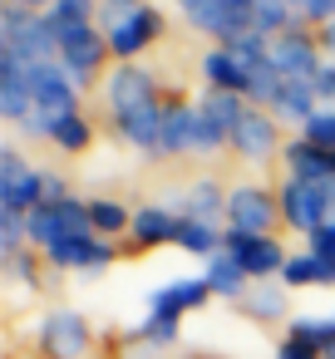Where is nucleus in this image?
<instances>
[{
    "instance_id": "30",
    "label": "nucleus",
    "mask_w": 335,
    "mask_h": 359,
    "mask_svg": "<svg viewBox=\"0 0 335 359\" xmlns=\"http://www.w3.org/2000/svg\"><path fill=\"white\" fill-rule=\"evenodd\" d=\"M89 217H94V231L99 236H114V231H129L133 226V212L119 207V202H109V197H94L89 202Z\"/></svg>"
},
{
    "instance_id": "9",
    "label": "nucleus",
    "mask_w": 335,
    "mask_h": 359,
    "mask_svg": "<svg viewBox=\"0 0 335 359\" xmlns=\"http://www.w3.org/2000/svg\"><path fill=\"white\" fill-rule=\"evenodd\" d=\"M276 202H281V222H286V226H296V231H306V236H315V231L325 226V192H320V182L286 177V182L276 187Z\"/></svg>"
},
{
    "instance_id": "21",
    "label": "nucleus",
    "mask_w": 335,
    "mask_h": 359,
    "mask_svg": "<svg viewBox=\"0 0 335 359\" xmlns=\"http://www.w3.org/2000/svg\"><path fill=\"white\" fill-rule=\"evenodd\" d=\"M266 114H271L276 123H301V128H306V123L320 114V99H315V89H310V84L286 79V84H281V94H276V104H271Z\"/></svg>"
},
{
    "instance_id": "13",
    "label": "nucleus",
    "mask_w": 335,
    "mask_h": 359,
    "mask_svg": "<svg viewBox=\"0 0 335 359\" xmlns=\"http://www.w3.org/2000/svg\"><path fill=\"white\" fill-rule=\"evenodd\" d=\"M163 114H168V104H163V99H153V104H138V109L119 114V118H114V128L124 133V143H129V148H143L148 158H163Z\"/></svg>"
},
{
    "instance_id": "36",
    "label": "nucleus",
    "mask_w": 335,
    "mask_h": 359,
    "mask_svg": "<svg viewBox=\"0 0 335 359\" xmlns=\"http://www.w3.org/2000/svg\"><path fill=\"white\" fill-rule=\"evenodd\" d=\"M138 339H148V344H173V339H178V320H158V315H148L143 330H138Z\"/></svg>"
},
{
    "instance_id": "37",
    "label": "nucleus",
    "mask_w": 335,
    "mask_h": 359,
    "mask_svg": "<svg viewBox=\"0 0 335 359\" xmlns=\"http://www.w3.org/2000/svg\"><path fill=\"white\" fill-rule=\"evenodd\" d=\"M320 349L310 344V339H301V334H286L281 339V349H276V359H315Z\"/></svg>"
},
{
    "instance_id": "4",
    "label": "nucleus",
    "mask_w": 335,
    "mask_h": 359,
    "mask_svg": "<svg viewBox=\"0 0 335 359\" xmlns=\"http://www.w3.org/2000/svg\"><path fill=\"white\" fill-rule=\"evenodd\" d=\"M30 94H35V114L55 128L60 118H74L79 114V84L70 79V69L60 60L50 65H30Z\"/></svg>"
},
{
    "instance_id": "10",
    "label": "nucleus",
    "mask_w": 335,
    "mask_h": 359,
    "mask_svg": "<svg viewBox=\"0 0 335 359\" xmlns=\"http://www.w3.org/2000/svg\"><path fill=\"white\" fill-rule=\"evenodd\" d=\"M222 251H232L251 280L281 276V271H286V261H291V256L281 251V241H276V236H247V231H232V226L222 231Z\"/></svg>"
},
{
    "instance_id": "22",
    "label": "nucleus",
    "mask_w": 335,
    "mask_h": 359,
    "mask_svg": "<svg viewBox=\"0 0 335 359\" xmlns=\"http://www.w3.org/2000/svg\"><path fill=\"white\" fill-rule=\"evenodd\" d=\"M192 133H197V104H168V114H163V158L192 153Z\"/></svg>"
},
{
    "instance_id": "11",
    "label": "nucleus",
    "mask_w": 335,
    "mask_h": 359,
    "mask_svg": "<svg viewBox=\"0 0 335 359\" xmlns=\"http://www.w3.org/2000/svg\"><path fill=\"white\" fill-rule=\"evenodd\" d=\"M104 35H109V55H119L124 65H133V60H138V55H143L158 35H163V15H158V11L148 6V0H143V6H138L129 20L109 25Z\"/></svg>"
},
{
    "instance_id": "3",
    "label": "nucleus",
    "mask_w": 335,
    "mask_h": 359,
    "mask_svg": "<svg viewBox=\"0 0 335 359\" xmlns=\"http://www.w3.org/2000/svg\"><path fill=\"white\" fill-rule=\"evenodd\" d=\"M55 40H60V65L70 69V79L79 89L94 84V74L104 69V55H109V35H99L94 20H84V25H55Z\"/></svg>"
},
{
    "instance_id": "25",
    "label": "nucleus",
    "mask_w": 335,
    "mask_h": 359,
    "mask_svg": "<svg viewBox=\"0 0 335 359\" xmlns=\"http://www.w3.org/2000/svg\"><path fill=\"white\" fill-rule=\"evenodd\" d=\"M173 241H178L183 251H192V256H217V251H222V226H212V222H202V217H178Z\"/></svg>"
},
{
    "instance_id": "45",
    "label": "nucleus",
    "mask_w": 335,
    "mask_h": 359,
    "mask_svg": "<svg viewBox=\"0 0 335 359\" xmlns=\"http://www.w3.org/2000/svg\"><path fill=\"white\" fill-rule=\"evenodd\" d=\"M325 359H335V320L325 325Z\"/></svg>"
},
{
    "instance_id": "33",
    "label": "nucleus",
    "mask_w": 335,
    "mask_h": 359,
    "mask_svg": "<svg viewBox=\"0 0 335 359\" xmlns=\"http://www.w3.org/2000/svg\"><path fill=\"white\" fill-rule=\"evenodd\" d=\"M301 138H306V143H315L320 153H330V158H335V109H320V114L301 128Z\"/></svg>"
},
{
    "instance_id": "27",
    "label": "nucleus",
    "mask_w": 335,
    "mask_h": 359,
    "mask_svg": "<svg viewBox=\"0 0 335 359\" xmlns=\"http://www.w3.org/2000/svg\"><path fill=\"white\" fill-rule=\"evenodd\" d=\"M281 280H286V285H335V261H325V256H315V251H301V256L286 261Z\"/></svg>"
},
{
    "instance_id": "24",
    "label": "nucleus",
    "mask_w": 335,
    "mask_h": 359,
    "mask_svg": "<svg viewBox=\"0 0 335 359\" xmlns=\"http://www.w3.org/2000/svg\"><path fill=\"white\" fill-rule=\"evenodd\" d=\"M173 231H178V212H168V207H138L133 226H129V236L138 246H163V241H173Z\"/></svg>"
},
{
    "instance_id": "41",
    "label": "nucleus",
    "mask_w": 335,
    "mask_h": 359,
    "mask_svg": "<svg viewBox=\"0 0 335 359\" xmlns=\"http://www.w3.org/2000/svg\"><path fill=\"white\" fill-rule=\"evenodd\" d=\"M310 241V251L315 256H325V261H335V226H320L315 236H306Z\"/></svg>"
},
{
    "instance_id": "40",
    "label": "nucleus",
    "mask_w": 335,
    "mask_h": 359,
    "mask_svg": "<svg viewBox=\"0 0 335 359\" xmlns=\"http://www.w3.org/2000/svg\"><path fill=\"white\" fill-rule=\"evenodd\" d=\"M310 89H315V99H320V104H335V69L325 65V69L310 79Z\"/></svg>"
},
{
    "instance_id": "2",
    "label": "nucleus",
    "mask_w": 335,
    "mask_h": 359,
    "mask_svg": "<svg viewBox=\"0 0 335 359\" xmlns=\"http://www.w3.org/2000/svg\"><path fill=\"white\" fill-rule=\"evenodd\" d=\"M25 226H30V241L45 246V251L55 241H70V236H99L94 217H89V202H79V197H70V202H40L25 217Z\"/></svg>"
},
{
    "instance_id": "19",
    "label": "nucleus",
    "mask_w": 335,
    "mask_h": 359,
    "mask_svg": "<svg viewBox=\"0 0 335 359\" xmlns=\"http://www.w3.org/2000/svg\"><path fill=\"white\" fill-rule=\"evenodd\" d=\"M50 266H84V271H99L114 261V246L109 236H70V241H55L50 251Z\"/></svg>"
},
{
    "instance_id": "20",
    "label": "nucleus",
    "mask_w": 335,
    "mask_h": 359,
    "mask_svg": "<svg viewBox=\"0 0 335 359\" xmlns=\"http://www.w3.org/2000/svg\"><path fill=\"white\" fill-rule=\"evenodd\" d=\"M247 99L242 94H227V89H207L202 94V104H197V114H202V123H212L227 143H232V133L242 128V118H247Z\"/></svg>"
},
{
    "instance_id": "44",
    "label": "nucleus",
    "mask_w": 335,
    "mask_h": 359,
    "mask_svg": "<svg viewBox=\"0 0 335 359\" xmlns=\"http://www.w3.org/2000/svg\"><path fill=\"white\" fill-rule=\"evenodd\" d=\"M15 6H25V11H40V15H45V11L55 6V0H15Z\"/></svg>"
},
{
    "instance_id": "1",
    "label": "nucleus",
    "mask_w": 335,
    "mask_h": 359,
    "mask_svg": "<svg viewBox=\"0 0 335 359\" xmlns=\"http://www.w3.org/2000/svg\"><path fill=\"white\" fill-rule=\"evenodd\" d=\"M6 55H20L25 65H50L60 60V40H55V25L50 15H35L25 6H6Z\"/></svg>"
},
{
    "instance_id": "16",
    "label": "nucleus",
    "mask_w": 335,
    "mask_h": 359,
    "mask_svg": "<svg viewBox=\"0 0 335 359\" xmlns=\"http://www.w3.org/2000/svg\"><path fill=\"white\" fill-rule=\"evenodd\" d=\"M212 295V285L202 280V276H188V280H168L163 290H153V300H148V315H158V320H178L183 310H197L202 300Z\"/></svg>"
},
{
    "instance_id": "29",
    "label": "nucleus",
    "mask_w": 335,
    "mask_h": 359,
    "mask_svg": "<svg viewBox=\"0 0 335 359\" xmlns=\"http://www.w3.org/2000/svg\"><path fill=\"white\" fill-rule=\"evenodd\" d=\"M291 25H301V20H296V11L286 6V0H251V30H256V35L276 40V35H286Z\"/></svg>"
},
{
    "instance_id": "32",
    "label": "nucleus",
    "mask_w": 335,
    "mask_h": 359,
    "mask_svg": "<svg viewBox=\"0 0 335 359\" xmlns=\"http://www.w3.org/2000/svg\"><path fill=\"white\" fill-rule=\"evenodd\" d=\"M242 305H247V315H256V320H276V315L286 310V295H281L276 285H251V290L242 295Z\"/></svg>"
},
{
    "instance_id": "15",
    "label": "nucleus",
    "mask_w": 335,
    "mask_h": 359,
    "mask_svg": "<svg viewBox=\"0 0 335 359\" xmlns=\"http://www.w3.org/2000/svg\"><path fill=\"white\" fill-rule=\"evenodd\" d=\"M232 148L247 158V163H266L281 143H276V118L266 114V109H247V118H242V128L232 133Z\"/></svg>"
},
{
    "instance_id": "26",
    "label": "nucleus",
    "mask_w": 335,
    "mask_h": 359,
    "mask_svg": "<svg viewBox=\"0 0 335 359\" xmlns=\"http://www.w3.org/2000/svg\"><path fill=\"white\" fill-rule=\"evenodd\" d=\"M207 285H212V295H247V271H242V261L232 256V251H217V256H207V276H202Z\"/></svg>"
},
{
    "instance_id": "7",
    "label": "nucleus",
    "mask_w": 335,
    "mask_h": 359,
    "mask_svg": "<svg viewBox=\"0 0 335 359\" xmlns=\"http://www.w3.org/2000/svg\"><path fill=\"white\" fill-rule=\"evenodd\" d=\"M281 217V202L266 192V187H232L227 192V226L232 231H247V236H271V222Z\"/></svg>"
},
{
    "instance_id": "31",
    "label": "nucleus",
    "mask_w": 335,
    "mask_h": 359,
    "mask_svg": "<svg viewBox=\"0 0 335 359\" xmlns=\"http://www.w3.org/2000/svg\"><path fill=\"white\" fill-rule=\"evenodd\" d=\"M89 138H94V128H89V118H84V114L60 118V123L50 128V143H60L65 153H84V148H89Z\"/></svg>"
},
{
    "instance_id": "39",
    "label": "nucleus",
    "mask_w": 335,
    "mask_h": 359,
    "mask_svg": "<svg viewBox=\"0 0 335 359\" xmlns=\"http://www.w3.org/2000/svg\"><path fill=\"white\" fill-rule=\"evenodd\" d=\"M6 271H11V280H25V285L35 280V261H30V256H20V251H15V256H6Z\"/></svg>"
},
{
    "instance_id": "18",
    "label": "nucleus",
    "mask_w": 335,
    "mask_h": 359,
    "mask_svg": "<svg viewBox=\"0 0 335 359\" xmlns=\"http://www.w3.org/2000/svg\"><path fill=\"white\" fill-rule=\"evenodd\" d=\"M281 158H286V177H301V182H330V177H335V158L320 153V148L306 143V138L281 143Z\"/></svg>"
},
{
    "instance_id": "38",
    "label": "nucleus",
    "mask_w": 335,
    "mask_h": 359,
    "mask_svg": "<svg viewBox=\"0 0 335 359\" xmlns=\"http://www.w3.org/2000/svg\"><path fill=\"white\" fill-rule=\"evenodd\" d=\"M301 20H306V25H330V20H335V0H306Z\"/></svg>"
},
{
    "instance_id": "6",
    "label": "nucleus",
    "mask_w": 335,
    "mask_h": 359,
    "mask_svg": "<svg viewBox=\"0 0 335 359\" xmlns=\"http://www.w3.org/2000/svg\"><path fill=\"white\" fill-rule=\"evenodd\" d=\"M178 11L188 15L192 30H202L212 45H237L242 35H251V11H232L227 0H178Z\"/></svg>"
},
{
    "instance_id": "5",
    "label": "nucleus",
    "mask_w": 335,
    "mask_h": 359,
    "mask_svg": "<svg viewBox=\"0 0 335 359\" xmlns=\"http://www.w3.org/2000/svg\"><path fill=\"white\" fill-rule=\"evenodd\" d=\"M40 202H45V172L30 168L15 143H6V148H0V207L30 217Z\"/></svg>"
},
{
    "instance_id": "43",
    "label": "nucleus",
    "mask_w": 335,
    "mask_h": 359,
    "mask_svg": "<svg viewBox=\"0 0 335 359\" xmlns=\"http://www.w3.org/2000/svg\"><path fill=\"white\" fill-rule=\"evenodd\" d=\"M320 50H325V55H335V20H330V25H320Z\"/></svg>"
},
{
    "instance_id": "14",
    "label": "nucleus",
    "mask_w": 335,
    "mask_h": 359,
    "mask_svg": "<svg viewBox=\"0 0 335 359\" xmlns=\"http://www.w3.org/2000/svg\"><path fill=\"white\" fill-rule=\"evenodd\" d=\"M40 344H45L50 359H79V354L89 349V325H84V315L55 310V315L40 325Z\"/></svg>"
},
{
    "instance_id": "17",
    "label": "nucleus",
    "mask_w": 335,
    "mask_h": 359,
    "mask_svg": "<svg viewBox=\"0 0 335 359\" xmlns=\"http://www.w3.org/2000/svg\"><path fill=\"white\" fill-rule=\"evenodd\" d=\"M247 60L237 55V50H227V45H212L207 55H202V79H207V89H227V94H242L247 99Z\"/></svg>"
},
{
    "instance_id": "42",
    "label": "nucleus",
    "mask_w": 335,
    "mask_h": 359,
    "mask_svg": "<svg viewBox=\"0 0 335 359\" xmlns=\"http://www.w3.org/2000/svg\"><path fill=\"white\" fill-rule=\"evenodd\" d=\"M45 202H70V187H65V177L45 172Z\"/></svg>"
},
{
    "instance_id": "8",
    "label": "nucleus",
    "mask_w": 335,
    "mask_h": 359,
    "mask_svg": "<svg viewBox=\"0 0 335 359\" xmlns=\"http://www.w3.org/2000/svg\"><path fill=\"white\" fill-rule=\"evenodd\" d=\"M271 60H276V69H281L286 79H301V84H310V79L325 69V50H320V40H310L301 25H291L286 35L271 40Z\"/></svg>"
},
{
    "instance_id": "46",
    "label": "nucleus",
    "mask_w": 335,
    "mask_h": 359,
    "mask_svg": "<svg viewBox=\"0 0 335 359\" xmlns=\"http://www.w3.org/2000/svg\"><path fill=\"white\" fill-rule=\"evenodd\" d=\"M286 6L296 11V20H301V11H306V0H286Z\"/></svg>"
},
{
    "instance_id": "12",
    "label": "nucleus",
    "mask_w": 335,
    "mask_h": 359,
    "mask_svg": "<svg viewBox=\"0 0 335 359\" xmlns=\"http://www.w3.org/2000/svg\"><path fill=\"white\" fill-rule=\"evenodd\" d=\"M153 99H158V84H153V74H148L143 65H119V69H109V79H104V104H109L114 118L129 114V109H138V104H153Z\"/></svg>"
},
{
    "instance_id": "35",
    "label": "nucleus",
    "mask_w": 335,
    "mask_h": 359,
    "mask_svg": "<svg viewBox=\"0 0 335 359\" xmlns=\"http://www.w3.org/2000/svg\"><path fill=\"white\" fill-rule=\"evenodd\" d=\"M20 236H30L25 212H0V241H6V256H15V251H20Z\"/></svg>"
},
{
    "instance_id": "23",
    "label": "nucleus",
    "mask_w": 335,
    "mask_h": 359,
    "mask_svg": "<svg viewBox=\"0 0 335 359\" xmlns=\"http://www.w3.org/2000/svg\"><path fill=\"white\" fill-rule=\"evenodd\" d=\"M178 202H183V217H202V222H217V217L227 212V192H222L217 177H197V182H188Z\"/></svg>"
},
{
    "instance_id": "34",
    "label": "nucleus",
    "mask_w": 335,
    "mask_h": 359,
    "mask_svg": "<svg viewBox=\"0 0 335 359\" xmlns=\"http://www.w3.org/2000/svg\"><path fill=\"white\" fill-rule=\"evenodd\" d=\"M45 15H50V25H84V20H94V0H55Z\"/></svg>"
},
{
    "instance_id": "28",
    "label": "nucleus",
    "mask_w": 335,
    "mask_h": 359,
    "mask_svg": "<svg viewBox=\"0 0 335 359\" xmlns=\"http://www.w3.org/2000/svg\"><path fill=\"white\" fill-rule=\"evenodd\" d=\"M281 84H286V74L276 69V60H271V55H266V60H256V65L247 69V104L271 109V104H276V94H281Z\"/></svg>"
}]
</instances>
